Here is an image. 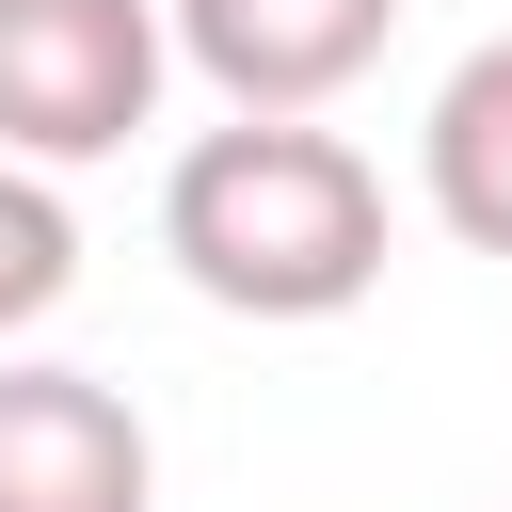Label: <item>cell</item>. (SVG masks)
<instances>
[{
    "instance_id": "obj_1",
    "label": "cell",
    "mask_w": 512,
    "mask_h": 512,
    "mask_svg": "<svg viewBox=\"0 0 512 512\" xmlns=\"http://www.w3.org/2000/svg\"><path fill=\"white\" fill-rule=\"evenodd\" d=\"M160 256L224 320H352L384 288V160L320 112H224L160 176Z\"/></svg>"
},
{
    "instance_id": "obj_2",
    "label": "cell",
    "mask_w": 512,
    "mask_h": 512,
    "mask_svg": "<svg viewBox=\"0 0 512 512\" xmlns=\"http://www.w3.org/2000/svg\"><path fill=\"white\" fill-rule=\"evenodd\" d=\"M160 80H176L160 0H0V160L80 176L160 112Z\"/></svg>"
},
{
    "instance_id": "obj_3",
    "label": "cell",
    "mask_w": 512,
    "mask_h": 512,
    "mask_svg": "<svg viewBox=\"0 0 512 512\" xmlns=\"http://www.w3.org/2000/svg\"><path fill=\"white\" fill-rule=\"evenodd\" d=\"M0 512H160V432L128 384L16 352L0 368Z\"/></svg>"
},
{
    "instance_id": "obj_4",
    "label": "cell",
    "mask_w": 512,
    "mask_h": 512,
    "mask_svg": "<svg viewBox=\"0 0 512 512\" xmlns=\"http://www.w3.org/2000/svg\"><path fill=\"white\" fill-rule=\"evenodd\" d=\"M160 32L224 112H336L384 64L400 0H160Z\"/></svg>"
},
{
    "instance_id": "obj_5",
    "label": "cell",
    "mask_w": 512,
    "mask_h": 512,
    "mask_svg": "<svg viewBox=\"0 0 512 512\" xmlns=\"http://www.w3.org/2000/svg\"><path fill=\"white\" fill-rule=\"evenodd\" d=\"M416 192L464 256H512V32H480L416 112Z\"/></svg>"
},
{
    "instance_id": "obj_6",
    "label": "cell",
    "mask_w": 512,
    "mask_h": 512,
    "mask_svg": "<svg viewBox=\"0 0 512 512\" xmlns=\"http://www.w3.org/2000/svg\"><path fill=\"white\" fill-rule=\"evenodd\" d=\"M64 288H80V208H64V176L0 160V336H32Z\"/></svg>"
}]
</instances>
